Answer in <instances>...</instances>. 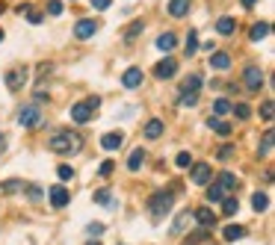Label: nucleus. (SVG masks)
I'll return each instance as SVG.
<instances>
[{
  "instance_id": "obj_1",
  "label": "nucleus",
  "mask_w": 275,
  "mask_h": 245,
  "mask_svg": "<svg viewBox=\"0 0 275 245\" xmlns=\"http://www.w3.org/2000/svg\"><path fill=\"white\" fill-rule=\"evenodd\" d=\"M172 201H175V192H166V189L154 192V195L148 198V213H151V219L160 222V219L172 210Z\"/></svg>"
},
{
  "instance_id": "obj_2",
  "label": "nucleus",
  "mask_w": 275,
  "mask_h": 245,
  "mask_svg": "<svg viewBox=\"0 0 275 245\" xmlns=\"http://www.w3.org/2000/svg\"><path fill=\"white\" fill-rule=\"evenodd\" d=\"M80 136L77 133H68V130H62V133H56V136H50V142H47V148L53 151V154H65V151H80Z\"/></svg>"
},
{
  "instance_id": "obj_3",
  "label": "nucleus",
  "mask_w": 275,
  "mask_h": 245,
  "mask_svg": "<svg viewBox=\"0 0 275 245\" xmlns=\"http://www.w3.org/2000/svg\"><path fill=\"white\" fill-rule=\"evenodd\" d=\"M198 86H201V74H190L181 86V106H196L198 104Z\"/></svg>"
},
{
  "instance_id": "obj_4",
  "label": "nucleus",
  "mask_w": 275,
  "mask_h": 245,
  "mask_svg": "<svg viewBox=\"0 0 275 245\" xmlns=\"http://www.w3.org/2000/svg\"><path fill=\"white\" fill-rule=\"evenodd\" d=\"M98 106H101V98H98V95H92V98H86V101H80V104H74V106H71V118H74L77 124H86Z\"/></svg>"
},
{
  "instance_id": "obj_5",
  "label": "nucleus",
  "mask_w": 275,
  "mask_h": 245,
  "mask_svg": "<svg viewBox=\"0 0 275 245\" xmlns=\"http://www.w3.org/2000/svg\"><path fill=\"white\" fill-rule=\"evenodd\" d=\"M3 80H6V86H9V89H24V86H27V80H30V68H27V65H12V68L6 71V77H3Z\"/></svg>"
},
{
  "instance_id": "obj_6",
  "label": "nucleus",
  "mask_w": 275,
  "mask_h": 245,
  "mask_svg": "<svg viewBox=\"0 0 275 245\" xmlns=\"http://www.w3.org/2000/svg\"><path fill=\"white\" fill-rule=\"evenodd\" d=\"M243 83H246V92H261V86H264V71L258 68V65H246L243 68Z\"/></svg>"
},
{
  "instance_id": "obj_7",
  "label": "nucleus",
  "mask_w": 275,
  "mask_h": 245,
  "mask_svg": "<svg viewBox=\"0 0 275 245\" xmlns=\"http://www.w3.org/2000/svg\"><path fill=\"white\" fill-rule=\"evenodd\" d=\"M18 124H21V127H39V124H41V112H39L36 106H24L21 115H18Z\"/></svg>"
},
{
  "instance_id": "obj_8",
  "label": "nucleus",
  "mask_w": 275,
  "mask_h": 245,
  "mask_svg": "<svg viewBox=\"0 0 275 245\" xmlns=\"http://www.w3.org/2000/svg\"><path fill=\"white\" fill-rule=\"evenodd\" d=\"M175 74H178V62H175V59H163V62L154 65V77H157V80H169V77H175Z\"/></svg>"
},
{
  "instance_id": "obj_9",
  "label": "nucleus",
  "mask_w": 275,
  "mask_h": 245,
  "mask_svg": "<svg viewBox=\"0 0 275 245\" xmlns=\"http://www.w3.org/2000/svg\"><path fill=\"white\" fill-rule=\"evenodd\" d=\"M190 180H193L196 186H207V183H210V166H207V163H196Z\"/></svg>"
},
{
  "instance_id": "obj_10",
  "label": "nucleus",
  "mask_w": 275,
  "mask_h": 245,
  "mask_svg": "<svg viewBox=\"0 0 275 245\" xmlns=\"http://www.w3.org/2000/svg\"><path fill=\"white\" fill-rule=\"evenodd\" d=\"M98 33V21L95 18H83V21H77V27H74V35L77 38H89V35H95Z\"/></svg>"
},
{
  "instance_id": "obj_11",
  "label": "nucleus",
  "mask_w": 275,
  "mask_h": 245,
  "mask_svg": "<svg viewBox=\"0 0 275 245\" xmlns=\"http://www.w3.org/2000/svg\"><path fill=\"white\" fill-rule=\"evenodd\" d=\"M193 219H196V222H198L201 228H213V225H216V213H213L210 207H198Z\"/></svg>"
},
{
  "instance_id": "obj_12",
  "label": "nucleus",
  "mask_w": 275,
  "mask_h": 245,
  "mask_svg": "<svg viewBox=\"0 0 275 245\" xmlns=\"http://www.w3.org/2000/svg\"><path fill=\"white\" fill-rule=\"evenodd\" d=\"M121 86H124V89H136V86H142V71H139V68H127L124 77H121Z\"/></svg>"
},
{
  "instance_id": "obj_13",
  "label": "nucleus",
  "mask_w": 275,
  "mask_h": 245,
  "mask_svg": "<svg viewBox=\"0 0 275 245\" xmlns=\"http://www.w3.org/2000/svg\"><path fill=\"white\" fill-rule=\"evenodd\" d=\"M121 142H124L121 133H104V136H101V148H104V151H118Z\"/></svg>"
},
{
  "instance_id": "obj_14",
  "label": "nucleus",
  "mask_w": 275,
  "mask_h": 245,
  "mask_svg": "<svg viewBox=\"0 0 275 245\" xmlns=\"http://www.w3.org/2000/svg\"><path fill=\"white\" fill-rule=\"evenodd\" d=\"M207 127H210V130H216L219 136H231V124H228V121H222L219 115H210V118H207Z\"/></svg>"
},
{
  "instance_id": "obj_15",
  "label": "nucleus",
  "mask_w": 275,
  "mask_h": 245,
  "mask_svg": "<svg viewBox=\"0 0 275 245\" xmlns=\"http://www.w3.org/2000/svg\"><path fill=\"white\" fill-rule=\"evenodd\" d=\"M163 130H166V124H163L160 118H151V121L145 124V139H160Z\"/></svg>"
},
{
  "instance_id": "obj_16",
  "label": "nucleus",
  "mask_w": 275,
  "mask_h": 245,
  "mask_svg": "<svg viewBox=\"0 0 275 245\" xmlns=\"http://www.w3.org/2000/svg\"><path fill=\"white\" fill-rule=\"evenodd\" d=\"M50 204L53 207H65L68 204V189L65 186H50Z\"/></svg>"
},
{
  "instance_id": "obj_17",
  "label": "nucleus",
  "mask_w": 275,
  "mask_h": 245,
  "mask_svg": "<svg viewBox=\"0 0 275 245\" xmlns=\"http://www.w3.org/2000/svg\"><path fill=\"white\" fill-rule=\"evenodd\" d=\"M190 6H193L190 0H169V15L172 18H184L190 12Z\"/></svg>"
},
{
  "instance_id": "obj_18",
  "label": "nucleus",
  "mask_w": 275,
  "mask_h": 245,
  "mask_svg": "<svg viewBox=\"0 0 275 245\" xmlns=\"http://www.w3.org/2000/svg\"><path fill=\"white\" fill-rule=\"evenodd\" d=\"M270 30H273V27H270V21H261V24H255V27L249 30V38H252V41H261V38H267V35H270Z\"/></svg>"
},
{
  "instance_id": "obj_19",
  "label": "nucleus",
  "mask_w": 275,
  "mask_h": 245,
  "mask_svg": "<svg viewBox=\"0 0 275 245\" xmlns=\"http://www.w3.org/2000/svg\"><path fill=\"white\" fill-rule=\"evenodd\" d=\"M210 68L228 71V68H231V56H228V53H210Z\"/></svg>"
},
{
  "instance_id": "obj_20",
  "label": "nucleus",
  "mask_w": 275,
  "mask_h": 245,
  "mask_svg": "<svg viewBox=\"0 0 275 245\" xmlns=\"http://www.w3.org/2000/svg\"><path fill=\"white\" fill-rule=\"evenodd\" d=\"M246 237V228H240V225H228L225 231H222V240L225 243H237V240H243Z\"/></svg>"
},
{
  "instance_id": "obj_21",
  "label": "nucleus",
  "mask_w": 275,
  "mask_h": 245,
  "mask_svg": "<svg viewBox=\"0 0 275 245\" xmlns=\"http://www.w3.org/2000/svg\"><path fill=\"white\" fill-rule=\"evenodd\" d=\"M234 30H237V21H234V18H228V15H225V18H219V21H216V33H219V35H231Z\"/></svg>"
},
{
  "instance_id": "obj_22",
  "label": "nucleus",
  "mask_w": 275,
  "mask_h": 245,
  "mask_svg": "<svg viewBox=\"0 0 275 245\" xmlns=\"http://www.w3.org/2000/svg\"><path fill=\"white\" fill-rule=\"evenodd\" d=\"M142 163H145V151H142V148L130 151V157H127V169H130V172H139Z\"/></svg>"
},
{
  "instance_id": "obj_23",
  "label": "nucleus",
  "mask_w": 275,
  "mask_h": 245,
  "mask_svg": "<svg viewBox=\"0 0 275 245\" xmlns=\"http://www.w3.org/2000/svg\"><path fill=\"white\" fill-rule=\"evenodd\" d=\"M252 207H255L258 213L270 210V195H264V192H255V195H252Z\"/></svg>"
},
{
  "instance_id": "obj_24",
  "label": "nucleus",
  "mask_w": 275,
  "mask_h": 245,
  "mask_svg": "<svg viewBox=\"0 0 275 245\" xmlns=\"http://www.w3.org/2000/svg\"><path fill=\"white\" fill-rule=\"evenodd\" d=\"M190 219H193V216H190V210H184V213H181V216H178V219H175V225H172V234H175V237H181V234H184V228H187V222H190Z\"/></svg>"
},
{
  "instance_id": "obj_25",
  "label": "nucleus",
  "mask_w": 275,
  "mask_h": 245,
  "mask_svg": "<svg viewBox=\"0 0 275 245\" xmlns=\"http://www.w3.org/2000/svg\"><path fill=\"white\" fill-rule=\"evenodd\" d=\"M142 27H145L142 21H133V24H130V27L124 30V35H121V38H124V41H133V38H136V35L142 33Z\"/></svg>"
},
{
  "instance_id": "obj_26",
  "label": "nucleus",
  "mask_w": 275,
  "mask_h": 245,
  "mask_svg": "<svg viewBox=\"0 0 275 245\" xmlns=\"http://www.w3.org/2000/svg\"><path fill=\"white\" fill-rule=\"evenodd\" d=\"M175 44H178V41H175V33H163V35L157 38V47H160V50H172Z\"/></svg>"
},
{
  "instance_id": "obj_27",
  "label": "nucleus",
  "mask_w": 275,
  "mask_h": 245,
  "mask_svg": "<svg viewBox=\"0 0 275 245\" xmlns=\"http://www.w3.org/2000/svg\"><path fill=\"white\" fill-rule=\"evenodd\" d=\"M222 198H225V189H222L219 183L207 186V201H210V204H216V201H222Z\"/></svg>"
},
{
  "instance_id": "obj_28",
  "label": "nucleus",
  "mask_w": 275,
  "mask_h": 245,
  "mask_svg": "<svg viewBox=\"0 0 275 245\" xmlns=\"http://www.w3.org/2000/svg\"><path fill=\"white\" fill-rule=\"evenodd\" d=\"M228 112H231V101L228 98H219L213 104V115H228Z\"/></svg>"
},
{
  "instance_id": "obj_29",
  "label": "nucleus",
  "mask_w": 275,
  "mask_h": 245,
  "mask_svg": "<svg viewBox=\"0 0 275 245\" xmlns=\"http://www.w3.org/2000/svg\"><path fill=\"white\" fill-rule=\"evenodd\" d=\"M219 186H222V189H237V177H234L231 172H222V175H219Z\"/></svg>"
},
{
  "instance_id": "obj_30",
  "label": "nucleus",
  "mask_w": 275,
  "mask_h": 245,
  "mask_svg": "<svg viewBox=\"0 0 275 245\" xmlns=\"http://www.w3.org/2000/svg\"><path fill=\"white\" fill-rule=\"evenodd\" d=\"M198 50V35H196V30H190L187 33V56H193Z\"/></svg>"
},
{
  "instance_id": "obj_31",
  "label": "nucleus",
  "mask_w": 275,
  "mask_h": 245,
  "mask_svg": "<svg viewBox=\"0 0 275 245\" xmlns=\"http://www.w3.org/2000/svg\"><path fill=\"white\" fill-rule=\"evenodd\" d=\"M270 154H273V130H267L261 142V157H270Z\"/></svg>"
},
{
  "instance_id": "obj_32",
  "label": "nucleus",
  "mask_w": 275,
  "mask_h": 245,
  "mask_svg": "<svg viewBox=\"0 0 275 245\" xmlns=\"http://www.w3.org/2000/svg\"><path fill=\"white\" fill-rule=\"evenodd\" d=\"M231 112H237V118L246 121V118L252 115V106H249V104H237V106H231Z\"/></svg>"
},
{
  "instance_id": "obj_33",
  "label": "nucleus",
  "mask_w": 275,
  "mask_h": 245,
  "mask_svg": "<svg viewBox=\"0 0 275 245\" xmlns=\"http://www.w3.org/2000/svg\"><path fill=\"white\" fill-rule=\"evenodd\" d=\"M95 204H104V207H110V204H113V195H110V189H98V192H95Z\"/></svg>"
},
{
  "instance_id": "obj_34",
  "label": "nucleus",
  "mask_w": 275,
  "mask_h": 245,
  "mask_svg": "<svg viewBox=\"0 0 275 245\" xmlns=\"http://www.w3.org/2000/svg\"><path fill=\"white\" fill-rule=\"evenodd\" d=\"M237 210H240V201H237V198H225V204H222V213H225V216H234Z\"/></svg>"
},
{
  "instance_id": "obj_35",
  "label": "nucleus",
  "mask_w": 275,
  "mask_h": 245,
  "mask_svg": "<svg viewBox=\"0 0 275 245\" xmlns=\"http://www.w3.org/2000/svg\"><path fill=\"white\" fill-rule=\"evenodd\" d=\"M175 166H178V169H190V166H193V157H190L187 151H181V154L175 157Z\"/></svg>"
},
{
  "instance_id": "obj_36",
  "label": "nucleus",
  "mask_w": 275,
  "mask_h": 245,
  "mask_svg": "<svg viewBox=\"0 0 275 245\" xmlns=\"http://www.w3.org/2000/svg\"><path fill=\"white\" fill-rule=\"evenodd\" d=\"M18 189H21V180H6V183L0 186L3 195H12V192H18Z\"/></svg>"
},
{
  "instance_id": "obj_37",
  "label": "nucleus",
  "mask_w": 275,
  "mask_h": 245,
  "mask_svg": "<svg viewBox=\"0 0 275 245\" xmlns=\"http://www.w3.org/2000/svg\"><path fill=\"white\" fill-rule=\"evenodd\" d=\"M258 112H261V118H264V121H270V118H273V101H264Z\"/></svg>"
},
{
  "instance_id": "obj_38",
  "label": "nucleus",
  "mask_w": 275,
  "mask_h": 245,
  "mask_svg": "<svg viewBox=\"0 0 275 245\" xmlns=\"http://www.w3.org/2000/svg\"><path fill=\"white\" fill-rule=\"evenodd\" d=\"M113 166H116L113 160H104V163H101V169H98V175H101V177H110V175H113Z\"/></svg>"
},
{
  "instance_id": "obj_39",
  "label": "nucleus",
  "mask_w": 275,
  "mask_h": 245,
  "mask_svg": "<svg viewBox=\"0 0 275 245\" xmlns=\"http://www.w3.org/2000/svg\"><path fill=\"white\" fill-rule=\"evenodd\" d=\"M56 175H59V180H71V177H74V169H71V166H59Z\"/></svg>"
},
{
  "instance_id": "obj_40",
  "label": "nucleus",
  "mask_w": 275,
  "mask_h": 245,
  "mask_svg": "<svg viewBox=\"0 0 275 245\" xmlns=\"http://www.w3.org/2000/svg\"><path fill=\"white\" fill-rule=\"evenodd\" d=\"M86 231H89V237H95V240H98V237L104 234V225H101V222H92V225H89Z\"/></svg>"
},
{
  "instance_id": "obj_41",
  "label": "nucleus",
  "mask_w": 275,
  "mask_h": 245,
  "mask_svg": "<svg viewBox=\"0 0 275 245\" xmlns=\"http://www.w3.org/2000/svg\"><path fill=\"white\" fill-rule=\"evenodd\" d=\"M47 12L50 15H62V3L59 0H47Z\"/></svg>"
},
{
  "instance_id": "obj_42",
  "label": "nucleus",
  "mask_w": 275,
  "mask_h": 245,
  "mask_svg": "<svg viewBox=\"0 0 275 245\" xmlns=\"http://www.w3.org/2000/svg\"><path fill=\"white\" fill-rule=\"evenodd\" d=\"M231 157H234V148H231V145L219 148V160H231Z\"/></svg>"
},
{
  "instance_id": "obj_43",
  "label": "nucleus",
  "mask_w": 275,
  "mask_h": 245,
  "mask_svg": "<svg viewBox=\"0 0 275 245\" xmlns=\"http://www.w3.org/2000/svg\"><path fill=\"white\" fill-rule=\"evenodd\" d=\"M110 3H113V0H92V9L104 12V9H110Z\"/></svg>"
},
{
  "instance_id": "obj_44",
  "label": "nucleus",
  "mask_w": 275,
  "mask_h": 245,
  "mask_svg": "<svg viewBox=\"0 0 275 245\" xmlns=\"http://www.w3.org/2000/svg\"><path fill=\"white\" fill-rule=\"evenodd\" d=\"M27 195H30L33 201H39V198H41V189H39V186H30V189H27Z\"/></svg>"
},
{
  "instance_id": "obj_45",
  "label": "nucleus",
  "mask_w": 275,
  "mask_h": 245,
  "mask_svg": "<svg viewBox=\"0 0 275 245\" xmlns=\"http://www.w3.org/2000/svg\"><path fill=\"white\" fill-rule=\"evenodd\" d=\"M27 15H30V24H41V15H39V12H33V9H30Z\"/></svg>"
},
{
  "instance_id": "obj_46",
  "label": "nucleus",
  "mask_w": 275,
  "mask_h": 245,
  "mask_svg": "<svg viewBox=\"0 0 275 245\" xmlns=\"http://www.w3.org/2000/svg\"><path fill=\"white\" fill-rule=\"evenodd\" d=\"M255 3H258V0H243V6H246V9H252Z\"/></svg>"
},
{
  "instance_id": "obj_47",
  "label": "nucleus",
  "mask_w": 275,
  "mask_h": 245,
  "mask_svg": "<svg viewBox=\"0 0 275 245\" xmlns=\"http://www.w3.org/2000/svg\"><path fill=\"white\" fill-rule=\"evenodd\" d=\"M0 41H3V30H0Z\"/></svg>"
}]
</instances>
